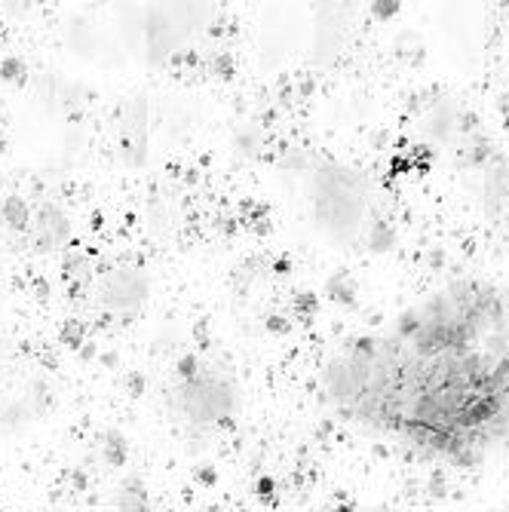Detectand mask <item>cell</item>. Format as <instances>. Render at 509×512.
Wrapping results in <instances>:
<instances>
[{
    "mask_svg": "<svg viewBox=\"0 0 509 512\" xmlns=\"http://www.w3.org/2000/svg\"><path fill=\"white\" fill-rule=\"evenodd\" d=\"M344 421L454 463L509 454V279L464 276L353 338L322 368Z\"/></svg>",
    "mask_w": 509,
    "mask_h": 512,
    "instance_id": "cell-1",
    "label": "cell"
}]
</instances>
